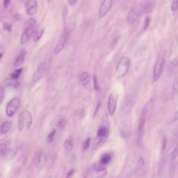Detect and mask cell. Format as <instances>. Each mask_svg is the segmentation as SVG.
Segmentation results:
<instances>
[{
  "label": "cell",
  "mask_w": 178,
  "mask_h": 178,
  "mask_svg": "<svg viewBox=\"0 0 178 178\" xmlns=\"http://www.w3.org/2000/svg\"><path fill=\"white\" fill-rule=\"evenodd\" d=\"M111 158L112 157L110 154L108 153H105L101 157L99 162L103 165H105L111 161Z\"/></svg>",
  "instance_id": "23"
},
{
  "label": "cell",
  "mask_w": 178,
  "mask_h": 178,
  "mask_svg": "<svg viewBox=\"0 0 178 178\" xmlns=\"http://www.w3.org/2000/svg\"><path fill=\"white\" fill-rule=\"evenodd\" d=\"M86 116V112L85 110L83 109H82L80 111L79 114V118L80 119H83Z\"/></svg>",
  "instance_id": "37"
},
{
  "label": "cell",
  "mask_w": 178,
  "mask_h": 178,
  "mask_svg": "<svg viewBox=\"0 0 178 178\" xmlns=\"http://www.w3.org/2000/svg\"><path fill=\"white\" fill-rule=\"evenodd\" d=\"M56 133V130L55 129H54L48 134L47 138V141L48 143H51L53 141Z\"/></svg>",
  "instance_id": "25"
},
{
  "label": "cell",
  "mask_w": 178,
  "mask_h": 178,
  "mask_svg": "<svg viewBox=\"0 0 178 178\" xmlns=\"http://www.w3.org/2000/svg\"><path fill=\"white\" fill-rule=\"evenodd\" d=\"M130 64V60L127 56L121 58L115 72V76L118 78L123 77L127 73Z\"/></svg>",
  "instance_id": "4"
},
{
  "label": "cell",
  "mask_w": 178,
  "mask_h": 178,
  "mask_svg": "<svg viewBox=\"0 0 178 178\" xmlns=\"http://www.w3.org/2000/svg\"><path fill=\"white\" fill-rule=\"evenodd\" d=\"M113 3V1L111 0H106L103 2L99 10V17L102 18L105 16L110 10Z\"/></svg>",
  "instance_id": "12"
},
{
  "label": "cell",
  "mask_w": 178,
  "mask_h": 178,
  "mask_svg": "<svg viewBox=\"0 0 178 178\" xmlns=\"http://www.w3.org/2000/svg\"><path fill=\"white\" fill-rule=\"evenodd\" d=\"M178 146L177 145L175 147L171 154V159L172 161L175 160L177 157Z\"/></svg>",
  "instance_id": "30"
},
{
  "label": "cell",
  "mask_w": 178,
  "mask_h": 178,
  "mask_svg": "<svg viewBox=\"0 0 178 178\" xmlns=\"http://www.w3.org/2000/svg\"><path fill=\"white\" fill-rule=\"evenodd\" d=\"M118 95L115 92H112L109 97L108 108L110 115L113 116L115 112Z\"/></svg>",
  "instance_id": "7"
},
{
  "label": "cell",
  "mask_w": 178,
  "mask_h": 178,
  "mask_svg": "<svg viewBox=\"0 0 178 178\" xmlns=\"http://www.w3.org/2000/svg\"><path fill=\"white\" fill-rule=\"evenodd\" d=\"M93 79L94 88L96 91H98L99 89V86L98 85V80L97 77L95 75L93 76Z\"/></svg>",
  "instance_id": "29"
},
{
  "label": "cell",
  "mask_w": 178,
  "mask_h": 178,
  "mask_svg": "<svg viewBox=\"0 0 178 178\" xmlns=\"http://www.w3.org/2000/svg\"><path fill=\"white\" fill-rule=\"evenodd\" d=\"M68 33L67 30H65L63 33L60 42L56 46L54 50V53L55 54H57L61 52L64 48L66 43L67 41Z\"/></svg>",
  "instance_id": "14"
},
{
  "label": "cell",
  "mask_w": 178,
  "mask_h": 178,
  "mask_svg": "<svg viewBox=\"0 0 178 178\" xmlns=\"http://www.w3.org/2000/svg\"><path fill=\"white\" fill-rule=\"evenodd\" d=\"M135 96L130 94L126 97L120 109V114L122 116H126L131 112L135 101Z\"/></svg>",
  "instance_id": "5"
},
{
  "label": "cell",
  "mask_w": 178,
  "mask_h": 178,
  "mask_svg": "<svg viewBox=\"0 0 178 178\" xmlns=\"http://www.w3.org/2000/svg\"><path fill=\"white\" fill-rule=\"evenodd\" d=\"M100 105H101V102H98V103L97 104L95 109L94 112L93 114V117H95L96 116V115L97 113H98L99 108H100Z\"/></svg>",
  "instance_id": "36"
},
{
  "label": "cell",
  "mask_w": 178,
  "mask_h": 178,
  "mask_svg": "<svg viewBox=\"0 0 178 178\" xmlns=\"http://www.w3.org/2000/svg\"><path fill=\"white\" fill-rule=\"evenodd\" d=\"M10 3V1L9 0H5L3 2L5 8H7Z\"/></svg>",
  "instance_id": "40"
},
{
  "label": "cell",
  "mask_w": 178,
  "mask_h": 178,
  "mask_svg": "<svg viewBox=\"0 0 178 178\" xmlns=\"http://www.w3.org/2000/svg\"><path fill=\"white\" fill-rule=\"evenodd\" d=\"M91 141V138L89 137L84 141L83 143V147L84 150L87 149L89 147Z\"/></svg>",
  "instance_id": "28"
},
{
  "label": "cell",
  "mask_w": 178,
  "mask_h": 178,
  "mask_svg": "<svg viewBox=\"0 0 178 178\" xmlns=\"http://www.w3.org/2000/svg\"><path fill=\"white\" fill-rule=\"evenodd\" d=\"M178 6V0H175L173 1L172 5H171V10L173 11H176L177 10Z\"/></svg>",
  "instance_id": "34"
},
{
  "label": "cell",
  "mask_w": 178,
  "mask_h": 178,
  "mask_svg": "<svg viewBox=\"0 0 178 178\" xmlns=\"http://www.w3.org/2000/svg\"><path fill=\"white\" fill-rule=\"evenodd\" d=\"M144 163H145V162H144V159H143V157H140L138 161L137 165L136 167V170H139L141 169L144 165Z\"/></svg>",
  "instance_id": "27"
},
{
  "label": "cell",
  "mask_w": 178,
  "mask_h": 178,
  "mask_svg": "<svg viewBox=\"0 0 178 178\" xmlns=\"http://www.w3.org/2000/svg\"><path fill=\"white\" fill-rule=\"evenodd\" d=\"M74 148L73 137L72 136H68L65 141L63 144V148L66 152H70Z\"/></svg>",
  "instance_id": "17"
},
{
  "label": "cell",
  "mask_w": 178,
  "mask_h": 178,
  "mask_svg": "<svg viewBox=\"0 0 178 178\" xmlns=\"http://www.w3.org/2000/svg\"><path fill=\"white\" fill-rule=\"evenodd\" d=\"M26 53V51L25 49H23L22 50L20 54L15 60L14 65L15 66H19L22 64Z\"/></svg>",
  "instance_id": "18"
},
{
  "label": "cell",
  "mask_w": 178,
  "mask_h": 178,
  "mask_svg": "<svg viewBox=\"0 0 178 178\" xmlns=\"http://www.w3.org/2000/svg\"><path fill=\"white\" fill-rule=\"evenodd\" d=\"M20 103L19 97H16L13 98L7 105L6 109V113L8 116L12 117L16 112Z\"/></svg>",
  "instance_id": "8"
},
{
  "label": "cell",
  "mask_w": 178,
  "mask_h": 178,
  "mask_svg": "<svg viewBox=\"0 0 178 178\" xmlns=\"http://www.w3.org/2000/svg\"><path fill=\"white\" fill-rule=\"evenodd\" d=\"M140 13L139 7H133L129 13L127 19V22L130 24L134 23L139 17Z\"/></svg>",
  "instance_id": "10"
},
{
  "label": "cell",
  "mask_w": 178,
  "mask_h": 178,
  "mask_svg": "<svg viewBox=\"0 0 178 178\" xmlns=\"http://www.w3.org/2000/svg\"><path fill=\"white\" fill-rule=\"evenodd\" d=\"M3 28L5 30L11 32L12 29L11 24L9 23L4 22L3 24Z\"/></svg>",
  "instance_id": "32"
},
{
  "label": "cell",
  "mask_w": 178,
  "mask_h": 178,
  "mask_svg": "<svg viewBox=\"0 0 178 178\" xmlns=\"http://www.w3.org/2000/svg\"><path fill=\"white\" fill-rule=\"evenodd\" d=\"M24 6L26 13L30 16H32L36 13L37 8L36 1H27L25 3Z\"/></svg>",
  "instance_id": "11"
},
{
  "label": "cell",
  "mask_w": 178,
  "mask_h": 178,
  "mask_svg": "<svg viewBox=\"0 0 178 178\" xmlns=\"http://www.w3.org/2000/svg\"><path fill=\"white\" fill-rule=\"evenodd\" d=\"M75 172V169H72L67 173L65 178H70L73 176V174Z\"/></svg>",
  "instance_id": "38"
},
{
  "label": "cell",
  "mask_w": 178,
  "mask_h": 178,
  "mask_svg": "<svg viewBox=\"0 0 178 178\" xmlns=\"http://www.w3.org/2000/svg\"><path fill=\"white\" fill-rule=\"evenodd\" d=\"M90 80V75L87 72H84L82 73L79 77V82L83 85H86L89 83Z\"/></svg>",
  "instance_id": "19"
},
{
  "label": "cell",
  "mask_w": 178,
  "mask_h": 178,
  "mask_svg": "<svg viewBox=\"0 0 178 178\" xmlns=\"http://www.w3.org/2000/svg\"><path fill=\"white\" fill-rule=\"evenodd\" d=\"M36 22L35 19L32 18L28 19L25 22L24 30L20 38V42L22 44L26 43L33 33Z\"/></svg>",
  "instance_id": "3"
},
{
  "label": "cell",
  "mask_w": 178,
  "mask_h": 178,
  "mask_svg": "<svg viewBox=\"0 0 178 178\" xmlns=\"http://www.w3.org/2000/svg\"><path fill=\"white\" fill-rule=\"evenodd\" d=\"M32 116L31 113L28 110L23 111L20 116L18 120V127L21 131L29 130L32 123Z\"/></svg>",
  "instance_id": "2"
},
{
  "label": "cell",
  "mask_w": 178,
  "mask_h": 178,
  "mask_svg": "<svg viewBox=\"0 0 178 178\" xmlns=\"http://www.w3.org/2000/svg\"><path fill=\"white\" fill-rule=\"evenodd\" d=\"M167 140L166 137L164 138L162 141V149L163 150H165V148H166V146Z\"/></svg>",
  "instance_id": "39"
},
{
  "label": "cell",
  "mask_w": 178,
  "mask_h": 178,
  "mask_svg": "<svg viewBox=\"0 0 178 178\" xmlns=\"http://www.w3.org/2000/svg\"><path fill=\"white\" fill-rule=\"evenodd\" d=\"M147 113V107L145 106L142 110L139 120L138 128V131L139 133H142L144 129L146 124Z\"/></svg>",
  "instance_id": "13"
},
{
  "label": "cell",
  "mask_w": 178,
  "mask_h": 178,
  "mask_svg": "<svg viewBox=\"0 0 178 178\" xmlns=\"http://www.w3.org/2000/svg\"><path fill=\"white\" fill-rule=\"evenodd\" d=\"M150 19L149 16H147L144 21V24H143V29L144 30H146L148 27L149 26L150 23Z\"/></svg>",
  "instance_id": "31"
},
{
  "label": "cell",
  "mask_w": 178,
  "mask_h": 178,
  "mask_svg": "<svg viewBox=\"0 0 178 178\" xmlns=\"http://www.w3.org/2000/svg\"><path fill=\"white\" fill-rule=\"evenodd\" d=\"M131 125L128 122H123L121 124L120 128V134L122 137L126 138L130 134Z\"/></svg>",
  "instance_id": "15"
},
{
  "label": "cell",
  "mask_w": 178,
  "mask_h": 178,
  "mask_svg": "<svg viewBox=\"0 0 178 178\" xmlns=\"http://www.w3.org/2000/svg\"><path fill=\"white\" fill-rule=\"evenodd\" d=\"M23 70L22 68H20V69H16L14 73L12 74L11 76L12 78L14 80H17L19 78L20 75L22 73Z\"/></svg>",
  "instance_id": "24"
},
{
  "label": "cell",
  "mask_w": 178,
  "mask_h": 178,
  "mask_svg": "<svg viewBox=\"0 0 178 178\" xmlns=\"http://www.w3.org/2000/svg\"><path fill=\"white\" fill-rule=\"evenodd\" d=\"M45 65L44 63H41L38 66L33 77V80L34 82H37L42 77L45 72Z\"/></svg>",
  "instance_id": "16"
},
{
  "label": "cell",
  "mask_w": 178,
  "mask_h": 178,
  "mask_svg": "<svg viewBox=\"0 0 178 178\" xmlns=\"http://www.w3.org/2000/svg\"><path fill=\"white\" fill-rule=\"evenodd\" d=\"M178 91V80L175 79L172 86V92L174 94L177 93Z\"/></svg>",
  "instance_id": "33"
},
{
  "label": "cell",
  "mask_w": 178,
  "mask_h": 178,
  "mask_svg": "<svg viewBox=\"0 0 178 178\" xmlns=\"http://www.w3.org/2000/svg\"><path fill=\"white\" fill-rule=\"evenodd\" d=\"M110 126L107 115H104L102 118V122L98 127L96 135L93 143L92 149L96 151L101 147L108 138L109 135Z\"/></svg>",
  "instance_id": "1"
},
{
  "label": "cell",
  "mask_w": 178,
  "mask_h": 178,
  "mask_svg": "<svg viewBox=\"0 0 178 178\" xmlns=\"http://www.w3.org/2000/svg\"><path fill=\"white\" fill-rule=\"evenodd\" d=\"M164 58L159 57L154 66L153 72V82H156L161 75L164 64Z\"/></svg>",
  "instance_id": "9"
},
{
  "label": "cell",
  "mask_w": 178,
  "mask_h": 178,
  "mask_svg": "<svg viewBox=\"0 0 178 178\" xmlns=\"http://www.w3.org/2000/svg\"><path fill=\"white\" fill-rule=\"evenodd\" d=\"M14 17L16 21L20 20L21 19V15H20L19 14H16L15 15Z\"/></svg>",
  "instance_id": "41"
},
{
  "label": "cell",
  "mask_w": 178,
  "mask_h": 178,
  "mask_svg": "<svg viewBox=\"0 0 178 178\" xmlns=\"http://www.w3.org/2000/svg\"><path fill=\"white\" fill-rule=\"evenodd\" d=\"M152 6V4L151 2L149 1L144 2L140 5V7H139L140 12L142 10L145 12L149 11L151 9Z\"/></svg>",
  "instance_id": "22"
},
{
  "label": "cell",
  "mask_w": 178,
  "mask_h": 178,
  "mask_svg": "<svg viewBox=\"0 0 178 178\" xmlns=\"http://www.w3.org/2000/svg\"><path fill=\"white\" fill-rule=\"evenodd\" d=\"M76 1H74V0L70 1H69V4L70 6H73V5H74L76 3Z\"/></svg>",
  "instance_id": "42"
},
{
  "label": "cell",
  "mask_w": 178,
  "mask_h": 178,
  "mask_svg": "<svg viewBox=\"0 0 178 178\" xmlns=\"http://www.w3.org/2000/svg\"><path fill=\"white\" fill-rule=\"evenodd\" d=\"M92 178H103L107 174L105 165L99 162H96L92 166L91 169Z\"/></svg>",
  "instance_id": "6"
},
{
  "label": "cell",
  "mask_w": 178,
  "mask_h": 178,
  "mask_svg": "<svg viewBox=\"0 0 178 178\" xmlns=\"http://www.w3.org/2000/svg\"><path fill=\"white\" fill-rule=\"evenodd\" d=\"M44 30L42 27L37 28L33 33V41L37 42L41 38L43 33Z\"/></svg>",
  "instance_id": "20"
},
{
  "label": "cell",
  "mask_w": 178,
  "mask_h": 178,
  "mask_svg": "<svg viewBox=\"0 0 178 178\" xmlns=\"http://www.w3.org/2000/svg\"><path fill=\"white\" fill-rule=\"evenodd\" d=\"M5 95L4 89L3 88L0 87V104L3 101Z\"/></svg>",
  "instance_id": "35"
},
{
  "label": "cell",
  "mask_w": 178,
  "mask_h": 178,
  "mask_svg": "<svg viewBox=\"0 0 178 178\" xmlns=\"http://www.w3.org/2000/svg\"><path fill=\"white\" fill-rule=\"evenodd\" d=\"M11 126V122L10 121H4L1 126V132L2 134H5L9 132Z\"/></svg>",
  "instance_id": "21"
},
{
  "label": "cell",
  "mask_w": 178,
  "mask_h": 178,
  "mask_svg": "<svg viewBox=\"0 0 178 178\" xmlns=\"http://www.w3.org/2000/svg\"><path fill=\"white\" fill-rule=\"evenodd\" d=\"M3 54L1 53H0V58H1L2 56H3Z\"/></svg>",
  "instance_id": "43"
},
{
  "label": "cell",
  "mask_w": 178,
  "mask_h": 178,
  "mask_svg": "<svg viewBox=\"0 0 178 178\" xmlns=\"http://www.w3.org/2000/svg\"><path fill=\"white\" fill-rule=\"evenodd\" d=\"M67 124L66 119L64 118L58 120V127L60 129H63L65 127Z\"/></svg>",
  "instance_id": "26"
}]
</instances>
